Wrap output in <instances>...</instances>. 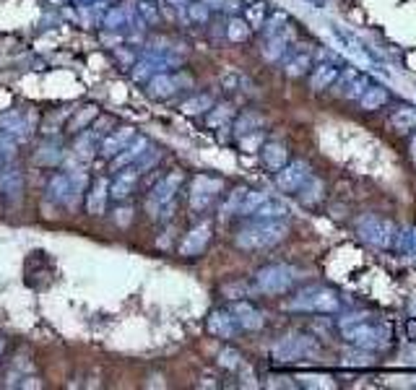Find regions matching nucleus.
I'll use <instances>...</instances> for the list:
<instances>
[{"instance_id":"nucleus-15","label":"nucleus","mask_w":416,"mask_h":390,"mask_svg":"<svg viewBox=\"0 0 416 390\" xmlns=\"http://www.w3.org/2000/svg\"><path fill=\"white\" fill-rule=\"evenodd\" d=\"M237 315H239L237 320L242 322L245 328H253V331H255V328H260V325H263V315H260L255 307H250V304H239Z\"/></svg>"},{"instance_id":"nucleus-8","label":"nucleus","mask_w":416,"mask_h":390,"mask_svg":"<svg viewBox=\"0 0 416 390\" xmlns=\"http://www.w3.org/2000/svg\"><path fill=\"white\" fill-rule=\"evenodd\" d=\"M387 127H390V133H396V136L414 133L416 130V107L414 104H398V107L390 112Z\"/></svg>"},{"instance_id":"nucleus-4","label":"nucleus","mask_w":416,"mask_h":390,"mask_svg":"<svg viewBox=\"0 0 416 390\" xmlns=\"http://www.w3.org/2000/svg\"><path fill=\"white\" fill-rule=\"evenodd\" d=\"M289 307L294 310H307V312H320V315H333L341 310V297L328 286H310L305 292H299Z\"/></svg>"},{"instance_id":"nucleus-12","label":"nucleus","mask_w":416,"mask_h":390,"mask_svg":"<svg viewBox=\"0 0 416 390\" xmlns=\"http://www.w3.org/2000/svg\"><path fill=\"white\" fill-rule=\"evenodd\" d=\"M289 214V208L284 201H278V198H271L266 195V201L253 211V216H258V219H284Z\"/></svg>"},{"instance_id":"nucleus-6","label":"nucleus","mask_w":416,"mask_h":390,"mask_svg":"<svg viewBox=\"0 0 416 390\" xmlns=\"http://www.w3.org/2000/svg\"><path fill=\"white\" fill-rule=\"evenodd\" d=\"M317 354V341L312 336H302V333H294V336H287L284 341L276 343L273 349V357L278 361H302L310 359Z\"/></svg>"},{"instance_id":"nucleus-19","label":"nucleus","mask_w":416,"mask_h":390,"mask_svg":"<svg viewBox=\"0 0 416 390\" xmlns=\"http://www.w3.org/2000/svg\"><path fill=\"white\" fill-rule=\"evenodd\" d=\"M408 151H411V162H416V136L411 138V146H408Z\"/></svg>"},{"instance_id":"nucleus-11","label":"nucleus","mask_w":416,"mask_h":390,"mask_svg":"<svg viewBox=\"0 0 416 390\" xmlns=\"http://www.w3.org/2000/svg\"><path fill=\"white\" fill-rule=\"evenodd\" d=\"M369 86V78L359 70H346L344 78H341V94L346 99H359V94Z\"/></svg>"},{"instance_id":"nucleus-13","label":"nucleus","mask_w":416,"mask_h":390,"mask_svg":"<svg viewBox=\"0 0 416 390\" xmlns=\"http://www.w3.org/2000/svg\"><path fill=\"white\" fill-rule=\"evenodd\" d=\"M263 159L271 169H281L287 164V146L284 143H266L263 146Z\"/></svg>"},{"instance_id":"nucleus-2","label":"nucleus","mask_w":416,"mask_h":390,"mask_svg":"<svg viewBox=\"0 0 416 390\" xmlns=\"http://www.w3.org/2000/svg\"><path fill=\"white\" fill-rule=\"evenodd\" d=\"M289 234V226L281 219H260L258 224H250L237 234V244L242 250H266L278 244Z\"/></svg>"},{"instance_id":"nucleus-1","label":"nucleus","mask_w":416,"mask_h":390,"mask_svg":"<svg viewBox=\"0 0 416 390\" xmlns=\"http://www.w3.org/2000/svg\"><path fill=\"white\" fill-rule=\"evenodd\" d=\"M341 333L349 343H354L362 351H377L383 349L390 338V328L383 320H377L372 315H357L341 320Z\"/></svg>"},{"instance_id":"nucleus-14","label":"nucleus","mask_w":416,"mask_h":390,"mask_svg":"<svg viewBox=\"0 0 416 390\" xmlns=\"http://www.w3.org/2000/svg\"><path fill=\"white\" fill-rule=\"evenodd\" d=\"M208 237H211V226H208V224L198 226V229H195V232L188 237V242L182 244V253L195 255L198 250H203V244L208 242Z\"/></svg>"},{"instance_id":"nucleus-3","label":"nucleus","mask_w":416,"mask_h":390,"mask_svg":"<svg viewBox=\"0 0 416 390\" xmlns=\"http://www.w3.org/2000/svg\"><path fill=\"white\" fill-rule=\"evenodd\" d=\"M357 232L369 247H375V250H390V247L396 244L398 229L385 216L367 214L357 221Z\"/></svg>"},{"instance_id":"nucleus-9","label":"nucleus","mask_w":416,"mask_h":390,"mask_svg":"<svg viewBox=\"0 0 416 390\" xmlns=\"http://www.w3.org/2000/svg\"><path fill=\"white\" fill-rule=\"evenodd\" d=\"M359 109H365V112H377V109H383L390 102V91L385 86H380V84H372L369 81V86L359 94Z\"/></svg>"},{"instance_id":"nucleus-17","label":"nucleus","mask_w":416,"mask_h":390,"mask_svg":"<svg viewBox=\"0 0 416 390\" xmlns=\"http://www.w3.org/2000/svg\"><path fill=\"white\" fill-rule=\"evenodd\" d=\"M310 65H312L310 52H299V55H294V58L287 63V73H289V76H302V73H305Z\"/></svg>"},{"instance_id":"nucleus-7","label":"nucleus","mask_w":416,"mask_h":390,"mask_svg":"<svg viewBox=\"0 0 416 390\" xmlns=\"http://www.w3.org/2000/svg\"><path fill=\"white\" fill-rule=\"evenodd\" d=\"M307 180H310L307 162H291V164L281 166V172L276 175V185L281 190H287V193H297Z\"/></svg>"},{"instance_id":"nucleus-18","label":"nucleus","mask_w":416,"mask_h":390,"mask_svg":"<svg viewBox=\"0 0 416 390\" xmlns=\"http://www.w3.org/2000/svg\"><path fill=\"white\" fill-rule=\"evenodd\" d=\"M224 364L234 367L237 364V351H224Z\"/></svg>"},{"instance_id":"nucleus-10","label":"nucleus","mask_w":416,"mask_h":390,"mask_svg":"<svg viewBox=\"0 0 416 390\" xmlns=\"http://www.w3.org/2000/svg\"><path fill=\"white\" fill-rule=\"evenodd\" d=\"M338 76H341V68H338V65H333V63H323V65H317V68L312 70L310 86L315 88V91H326V88H330L333 84H336Z\"/></svg>"},{"instance_id":"nucleus-5","label":"nucleus","mask_w":416,"mask_h":390,"mask_svg":"<svg viewBox=\"0 0 416 390\" xmlns=\"http://www.w3.org/2000/svg\"><path fill=\"white\" fill-rule=\"evenodd\" d=\"M297 279H299L297 268L273 263V265H266L263 271H258V279H255V281H258V289L263 294H284L294 286Z\"/></svg>"},{"instance_id":"nucleus-16","label":"nucleus","mask_w":416,"mask_h":390,"mask_svg":"<svg viewBox=\"0 0 416 390\" xmlns=\"http://www.w3.org/2000/svg\"><path fill=\"white\" fill-rule=\"evenodd\" d=\"M393 247H398V250H403L408 255H416V226L403 229V234H396V244Z\"/></svg>"}]
</instances>
